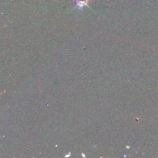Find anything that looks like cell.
Returning a JSON list of instances; mask_svg holds the SVG:
<instances>
[{
	"instance_id": "cell-1",
	"label": "cell",
	"mask_w": 158,
	"mask_h": 158,
	"mask_svg": "<svg viewBox=\"0 0 158 158\" xmlns=\"http://www.w3.org/2000/svg\"><path fill=\"white\" fill-rule=\"evenodd\" d=\"M89 1L90 0H74L75 6L73 7V10H77L78 12H82L84 6L89 7L88 3Z\"/></svg>"
}]
</instances>
